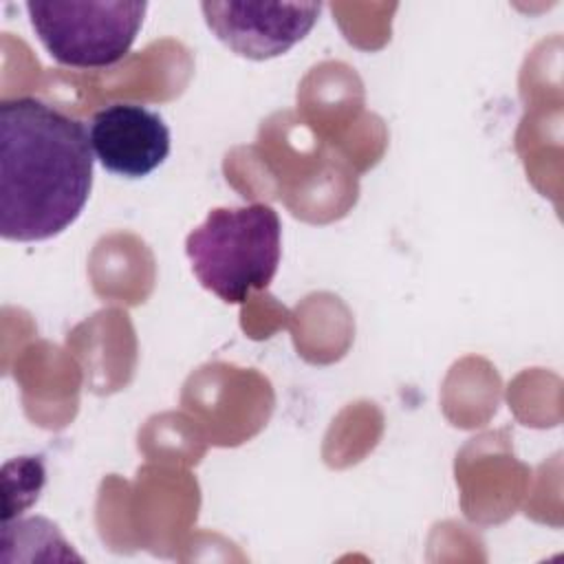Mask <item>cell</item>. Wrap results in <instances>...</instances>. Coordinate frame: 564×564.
<instances>
[{"label": "cell", "instance_id": "obj_1", "mask_svg": "<svg viewBox=\"0 0 564 564\" xmlns=\"http://www.w3.org/2000/svg\"><path fill=\"white\" fill-rule=\"evenodd\" d=\"M93 148L82 121L35 97L0 104V234L37 242L68 229L93 187Z\"/></svg>", "mask_w": 564, "mask_h": 564}, {"label": "cell", "instance_id": "obj_2", "mask_svg": "<svg viewBox=\"0 0 564 564\" xmlns=\"http://www.w3.org/2000/svg\"><path fill=\"white\" fill-rule=\"evenodd\" d=\"M185 253L203 289L227 304H242L251 291L267 289L278 271L280 216L264 203L216 207L189 231Z\"/></svg>", "mask_w": 564, "mask_h": 564}, {"label": "cell", "instance_id": "obj_3", "mask_svg": "<svg viewBox=\"0 0 564 564\" xmlns=\"http://www.w3.org/2000/svg\"><path fill=\"white\" fill-rule=\"evenodd\" d=\"M148 2L84 0L26 2L31 26L46 53L70 68H108L121 62L141 31Z\"/></svg>", "mask_w": 564, "mask_h": 564}, {"label": "cell", "instance_id": "obj_4", "mask_svg": "<svg viewBox=\"0 0 564 564\" xmlns=\"http://www.w3.org/2000/svg\"><path fill=\"white\" fill-rule=\"evenodd\" d=\"M212 33L236 55L271 59L291 51L315 26L319 2H203Z\"/></svg>", "mask_w": 564, "mask_h": 564}, {"label": "cell", "instance_id": "obj_5", "mask_svg": "<svg viewBox=\"0 0 564 564\" xmlns=\"http://www.w3.org/2000/svg\"><path fill=\"white\" fill-rule=\"evenodd\" d=\"M88 137L104 170L126 178L148 176L170 154L167 123L139 104L119 101L97 110Z\"/></svg>", "mask_w": 564, "mask_h": 564}]
</instances>
